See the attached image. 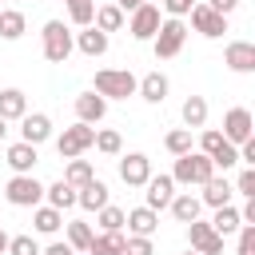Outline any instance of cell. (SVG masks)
<instances>
[{
  "instance_id": "cell-4",
  "label": "cell",
  "mask_w": 255,
  "mask_h": 255,
  "mask_svg": "<svg viewBox=\"0 0 255 255\" xmlns=\"http://www.w3.org/2000/svg\"><path fill=\"white\" fill-rule=\"evenodd\" d=\"M4 199H8L12 207H40L44 183H40L36 175H12V179L4 183Z\"/></svg>"
},
{
  "instance_id": "cell-43",
  "label": "cell",
  "mask_w": 255,
  "mask_h": 255,
  "mask_svg": "<svg viewBox=\"0 0 255 255\" xmlns=\"http://www.w3.org/2000/svg\"><path fill=\"white\" fill-rule=\"evenodd\" d=\"M195 8V0H163V12L171 16V20H179V16H187Z\"/></svg>"
},
{
  "instance_id": "cell-51",
  "label": "cell",
  "mask_w": 255,
  "mask_h": 255,
  "mask_svg": "<svg viewBox=\"0 0 255 255\" xmlns=\"http://www.w3.org/2000/svg\"><path fill=\"white\" fill-rule=\"evenodd\" d=\"M0 8H4V4H0Z\"/></svg>"
},
{
  "instance_id": "cell-25",
  "label": "cell",
  "mask_w": 255,
  "mask_h": 255,
  "mask_svg": "<svg viewBox=\"0 0 255 255\" xmlns=\"http://www.w3.org/2000/svg\"><path fill=\"white\" fill-rule=\"evenodd\" d=\"M171 215L179 219V223H191V219H199V211H203V203H199V195H191V191H183V195H175L171 203Z\"/></svg>"
},
{
  "instance_id": "cell-2",
  "label": "cell",
  "mask_w": 255,
  "mask_h": 255,
  "mask_svg": "<svg viewBox=\"0 0 255 255\" xmlns=\"http://www.w3.org/2000/svg\"><path fill=\"white\" fill-rule=\"evenodd\" d=\"M135 76L128 72V68H100L96 72V96H104V100H128V96H135Z\"/></svg>"
},
{
  "instance_id": "cell-11",
  "label": "cell",
  "mask_w": 255,
  "mask_h": 255,
  "mask_svg": "<svg viewBox=\"0 0 255 255\" xmlns=\"http://www.w3.org/2000/svg\"><path fill=\"white\" fill-rule=\"evenodd\" d=\"M187 239H191V251H199V255H219L223 251V235H215L211 223H203V219L187 223Z\"/></svg>"
},
{
  "instance_id": "cell-19",
  "label": "cell",
  "mask_w": 255,
  "mask_h": 255,
  "mask_svg": "<svg viewBox=\"0 0 255 255\" xmlns=\"http://www.w3.org/2000/svg\"><path fill=\"white\" fill-rule=\"evenodd\" d=\"M108 183L104 179H92V183H84L80 191H76V203L84 207V211H100V207H108Z\"/></svg>"
},
{
  "instance_id": "cell-21",
  "label": "cell",
  "mask_w": 255,
  "mask_h": 255,
  "mask_svg": "<svg viewBox=\"0 0 255 255\" xmlns=\"http://www.w3.org/2000/svg\"><path fill=\"white\" fill-rule=\"evenodd\" d=\"M20 116H28V96L20 88H4L0 92V120L8 124V120H20Z\"/></svg>"
},
{
  "instance_id": "cell-44",
  "label": "cell",
  "mask_w": 255,
  "mask_h": 255,
  "mask_svg": "<svg viewBox=\"0 0 255 255\" xmlns=\"http://www.w3.org/2000/svg\"><path fill=\"white\" fill-rule=\"evenodd\" d=\"M239 163H247V167H255V135H251L247 143H239Z\"/></svg>"
},
{
  "instance_id": "cell-48",
  "label": "cell",
  "mask_w": 255,
  "mask_h": 255,
  "mask_svg": "<svg viewBox=\"0 0 255 255\" xmlns=\"http://www.w3.org/2000/svg\"><path fill=\"white\" fill-rule=\"evenodd\" d=\"M4 251H8V231L0 227V255H4Z\"/></svg>"
},
{
  "instance_id": "cell-31",
  "label": "cell",
  "mask_w": 255,
  "mask_h": 255,
  "mask_svg": "<svg viewBox=\"0 0 255 255\" xmlns=\"http://www.w3.org/2000/svg\"><path fill=\"white\" fill-rule=\"evenodd\" d=\"M203 124H207V100L187 96L183 100V128H203Z\"/></svg>"
},
{
  "instance_id": "cell-39",
  "label": "cell",
  "mask_w": 255,
  "mask_h": 255,
  "mask_svg": "<svg viewBox=\"0 0 255 255\" xmlns=\"http://www.w3.org/2000/svg\"><path fill=\"white\" fill-rule=\"evenodd\" d=\"M124 255H155V247H151V239H143V235H128Z\"/></svg>"
},
{
  "instance_id": "cell-33",
  "label": "cell",
  "mask_w": 255,
  "mask_h": 255,
  "mask_svg": "<svg viewBox=\"0 0 255 255\" xmlns=\"http://www.w3.org/2000/svg\"><path fill=\"white\" fill-rule=\"evenodd\" d=\"M163 147H167L171 155H187V151H191V128H171V131L163 135Z\"/></svg>"
},
{
  "instance_id": "cell-7",
  "label": "cell",
  "mask_w": 255,
  "mask_h": 255,
  "mask_svg": "<svg viewBox=\"0 0 255 255\" xmlns=\"http://www.w3.org/2000/svg\"><path fill=\"white\" fill-rule=\"evenodd\" d=\"M159 8L155 4H139L135 12H131V20H128V32H131V40H155V32H159Z\"/></svg>"
},
{
  "instance_id": "cell-15",
  "label": "cell",
  "mask_w": 255,
  "mask_h": 255,
  "mask_svg": "<svg viewBox=\"0 0 255 255\" xmlns=\"http://www.w3.org/2000/svg\"><path fill=\"white\" fill-rule=\"evenodd\" d=\"M108 116V100L96 96V92H80L76 96V120L80 124H100Z\"/></svg>"
},
{
  "instance_id": "cell-23",
  "label": "cell",
  "mask_w": 255,
  "mask_h": 255,
  "mask_svg": "<svg viewBox=\"0 0 255 255\" xmlns=\"http://www.w3.org/2000/svg\"><path fill=\"white\" fill-rule=\"evenodd\" d=\"M72 40H76V48H80L84 56H92V60L108 52V36H104L100 28H84V32H76Z\"/></svg>"
},
{
  "instance_id": "cell-37",
  "label": "cell",
  "mask_w": 255,
  "mask_h": 255,
  "mask_svg": "<svg viewBox=\"0 0 255 255\" xmlns=\"http://www.w3.org/2000/svg\"><path fill=\"white\" fill-rule=\"evenodd\" d=\"M96 215H100V231H124V211H120V207L108 203V207H100Z\"/></svg>"
},
{
  "instance_id": "cell-36",
  "label": "cell",
  "mask_w": 255,
  "mask_h": 255,
  "mask_svg": "<svg viewBox=\"0 0 255 255\" xmlns=\"http://www.w3.org/2000/svg\"><path fill=\"white\" fill-rule=\"evenodd\" d=\"M96 151H104V155H120L124 151V139H120V131H112V128H96V143H92Z\"/></svg>"
},
{
  "instance_id": "cell-13",
  "label": "cell",
  "mask_w": 255,
  "mask_h": 255,
  "mask_svg": "<svg viewBox=\"0 0 255 255\" xmlns=\"http://www.w3.org/2000/svg\"><path fill=\"white\" fill-rule=\"evenodd\" d=\"M20 139L32 143V147H40L44 139H52V120H48L44 112H28V116H20Z\"/></svg>"
},
{
  "instance_id": "cell-41",
  "label": "cell",
  "mask_w": 255,
  "mask_h": 255,
  "mask_svg": "<svg viewBox=\"0 0 255 255\" xmlns=\"http://www.w3.org/2000/svg\"><path fill=\"white\" fill-rule=\"evenodd\" d=\"M219 143H223V131H215V128H207V131L199 135V151H203V155H211Z\"/></svg>"
},
{
  "instance_id": "cell-5",
  "label": "cell",
  "mask_w": 255,
  "mask_h": 255,
  "mask_svg": "<svg viewBox=\"0 0 255 255\" xmlns=\"http://www.w3.org/2000/svg\"><path fill=\"white\" fill-rule=\"evenodd\" d=\"M92 143H96V128L76 120V124H72V128H64V135L56 139V151H60L64 159H80V155H84Z\"/></svg>"
},
{
  "instance_id": "cell-22",
  "label": "cell",
  "mask_w": 255,
  "mask_h": 255,
  "mask_svg": "<svg viewBox=\"0 0 255 255\" xmlns=\"http://www.w3.org/2000/svg\"><path fill=\"white\" fill-rule=\"evenodd\" d=\"M124 243H128L124 231H100V235H92L88 255H124Z\"/></svg>"
},
{
  "instance_id": "cell-16",
  "label": "cell",
  "mask_w": 255,
  "mask_h": 255,
  "mask_svg": "<svg viewBox=\"0 0 255 255\" xmlns=\"http://www.w3.org/2000/svg\"><path fill=\"white\" fill-rule=\"evenodd\" d=\"M124 223H128V231H131V235L151 239V235H155V227H159V211H151V207H131V211H124Z\"/></svg>"
},
{
  "instance_id": "cell-27",
  "label": "cell",
  "mask_w": 255,
  "mask_h": 255,
  "mask_svg": "<svg viewBox=\"0 0 255 255\" xmlns=\"http://www.w3.org/2000/svg\"><path fill=\"white\" fill-rule=\"evenodd\" d=\"M92 28H100L104 36H108V32H120V28H124V12H120L116 4H100L96 16H92Z\"/></svg>"
},
{
  "instance_id": "cell-6",
  "label": "cell",
  "mask_w": 255,
  "mask_h": 255,
  "mask_svg": "<svg viewBox=\"0 0 255 255\" xmlns=\"http://www.w3.org/2000/svg\"><path fill=\"white\" fill-rule=\"evenodd\" d=\"M183 40H187L183 20H163V24H159V32H155V40H151L155 60H171V56H179V52H183Z\"/></svg>"
},
{
  "instance_id": "cell-28",
  "label": "cell",
  "mask_w": 255,
  "mask_h": 255,
  "mask_svg": "<svg viewBox=\"0 0 255 255\" xmlns=\"http://www.w3.org/2000/svg\"><path fill=\"white\" fill-rule=\"evenodd\" d=\"M239 227H243V223H239V207H231V203H227V207H215V219H211V231H215V235L227 239V235H235Z\"/></svg>"
},
{
  "instance_id": "cell-42",
  "label": "cell",
  "mask_w": 255,
  "mask_h": 255,
  "mask_svg": "<svg viewBox=\"0 0 255 255\" xmlns=\"http://www.w3.org/2000/svg\"><path fill=\"white\" fill-rule=\"evenodd\" d=\"M235 191H239V195H247V199H255V167H247V171L235 179Z\"/></svg>"
},
{
  "instance_id": "cell-32",
  "label": "cell",
  "mask_w": 255,
  "mask_h": 255,
  "mask_svg": "<svg viewBox=\"0 0 255 255\" xmlns=\"http://www.w3.org/2000/svg\"><path fill=\"white\" fill-rule=\"evenodd\" d=\"M64 227H68V239H64V243H68L72 251H88V243H92V235H96V231H92V223L72 219V223H64Z\"/></svg>"
},
{
  "instance_id": "cell-9",
  "label": "cell",
  "mask_w": 255,
  "mask_h": 255,
  "mask_svg": "<svg viewBox=\"0 0 255 255\" xmlns=\"http://www.w3.org/2000/svg\"><path fill=\"white\" fill-rule=\"evenodd\" d=\"M120 179H124L128 187H143V183L151 179V159H147L143 151H128V155H120Z\"/></svg>"
},
{
  "instance_id": "cell-12",
  "label": "cell",
  "mask_w": 255,
  "mask_h": 255,
  "mask_svg": "<svg viewBox=\"0 0 255 255\" xmlns=\"http://www.w3.org/2000/svg\"><path fill=\"white\" fill-rule=\"evenodd\" d=\"M223 64H227L231 72H239V76L255 72V44H247V40H231V44L223 48Z\"/></svg>"
},
{
  "instance_id": "cell-10",
  "label": "cell",
  "mask_w": 255,
  "mask_h": 255,
  "mask_svg": "<svg viewBox=\"0 0 255 255\" xmlns=\"http://www.w3.org/2000/svg\"><path fill=\"white\" fill-rule=\"evenodd\" d=\"M191 28L199 32V36H207V40H219L223 32H227V16H219V12H211L207 4H195L191 12Z\"/></svg>"
},
{
  "instance_id": "cell-49",
  "label": "cell",
  "mask_w": 255,
  "mask_h": 255,
  "mask_svg": "<svg viewBox=\"0 0 255 255\" xmlns=\"http://www.w3.org/2000/svg\"><path fill=\"white\" fill-rule=\"evenodd\" d=\"M4 135H8V124H4V120H0V139H4Z\"/></svg>"
},
{
  "instance_id": "cell-40",
  "label": "cell",
  "mask_w": 255,
  "mask_h": 255,
  "mask_svg": "<svg viewBox=\"0 0 255 255\" xmlns=\"http://www.w3.org/2000/svg\"><path fill=\"white\" fill-rule=\"evenodd\" d=\"M235 255H255V227H251V223L239 227V251H235Z\"/></svg>"
},
{
  "instance_id": "cell-45",
  "label": "cell",
  "mask_w": 255,
  "mask_h": 255,
  "mask_svg": "<svg viewBox=\"0 0 255 255\" xmlns=\"http://www.w3.org/2000/svg\"><path fill=\"white\" fill-rule=\"evenodd\" d=\"M207 8H211V12H219V16H231V12L239 8V0H207Z\"/></svg>"
},
{
  "instance_id": "cell-18",
  "label": "cell",
  "mask_w": 255,
  "mask_h": 255,
  "mask_svg": "<svg viewBox=\"0 0 255 255\" xmlns=\"http://www.w3.org/2000/svg\"><path fill=\"white\" fill-rule=\"evenodd\" d=\"M167 88H171V84H167L163 72H147V76L135 84V96H143L147 104H163V100H167Z\"/></svg>"
},
{
  "instance_id": "cell-1",
  "label": "cell",
  "mask_w": 255,
  "mask_h": 255,
  "mask_svg": "<svg viewBox=\"0 0 255 255\" xmlns=\"http://www.w3.org/2000/svg\"><path fill=\"white\" fill-rule=\"evenodd\" d=\"M211 175H215V167H211V159H207L203 151L175 155V167H171V179H175V187H179V183H183V187H203Z\"/></svg>"
},
{
  "instance_id": "cell-47",
  "label": "cell",
  "mask_w": 255,
  "mask_h": 255,
  "mask_svg": "<svg viewBox=\"0 0 255 255\" xmlns=\"http://www.w3.org/2000/svg\"><path fill=\"white\" fill-rule=\"evenodd\" d=\"M139 4H143V0H116V8H120V12H124V16H128V12H135V8H139Z\"/></svg>"
},
{
  "instance_id": "cell-24",
  "label": "cell",
  "mask_w": 255,
  "mask_h": 255,
  "mask_svg": "<svg viewBox=\"0 0 255 255\" xmlns=\"http://www.w3.org/2000/svg\"><path fill=\"white\" fill-rule=\"evenodd\" d=\"M32 223H36V231H40V235H56V231L64 227V211H56V207L40 203V207H32Z\"/></svg>"
},
{
  "instance_id": "cell-3",
  "label": "cell",
  "mask_w": 255,
  "mask_h": 255,
  "mask_svg": "<svg viewBox=\"0 0 255 255\" xmlns=\"http://www.w3.org/2000/svg\"><path fill=\"white\" fill-rule=\"evenodd\" d=\"M40 40H44V60H52V64H68L76 40H72V32L64 28V20H48L44 32H40Z\"/></svg>"
},
{
  "instance_id": "cell-17",
  "label": "cell",
  "mask_w": 255,
  "mask_h": 255,
  "mask_svg": "<svg viewBox=\"0 0 255 255\" xmlns=\"http://www.w3.org/2000/svg\"><path fill=\"white\" fill-rule=\"evenodd\" d=\"M36 147L32 143H24V139H16L12 147H8V155H4V163L16 171V175H32V167H36Z\"/></svg>"
},
{
  "instance_id": "cell-20",
  "label": "cell",
  "mask_w": 255,
  "mask_h": 255,
  "mask_svg": "<svg viewBox=\"0 0 255 255\" xmlns=\"http://www.w3.org/2000/svg\"><path fill=\"white\" fill-rule=\"evenodd\" d=\"M231 195H235V187H231L223 175H211V179L203 183L199 203H207V207H227V203H231Z\"/></svg>"
},
{
  "instance_id": "cell-34",
  "label": "cell",
  "mask_w": 255,
  "mask_h": 255,
  "mask_svg": "<svg viewBox=\"0 0 255 255\" xmlns=\"http://www.w3.org/2000/svg\"><path fill=\"white\" fill-rule=\"evenodd\" d=\"M207 159H211V167H219V171H231V167L239 163V147L223 139V143H219V147H215V151H211Z\"/></svg>"
},
{
  "instance_id": "cell-8",
  "label": "cell",
  "mask_w": 255,
  "mask_h": 255,
  "mask_svg": "<svg viewBox=\"0 0 255 255\" xmlns=\"http://www.w3.org/2000/svg\"><path fill=\"white\" fill-rule=\"evenodd\" d=\"M251 131H255V120H251V112L247 108H231L227 116H223V139L227 143H247L251 139Z\"/></svg>"
},
{
  "instance_id": "cell-35",
  "label": "cell",
  "mask_w": 255,
  "mask_h": 255,
  "mask_svg": "<svg viewBox=\"0 0 255 255\" xmlns=\"http://www.w3.org/2000/svg\"><path fill=\"white\" fill-rule=\"evenodd\" d=\"M68 16L76 28H92V16H96V0H68Z\"/></svg>"
},
{
  "instance_id": "cell-14",
  "label": "cell",
  "mask_w": 255,
  "mask_h": 255,
  "mask_svg": "<svg viewBox=\"0 0 255 255\" xmlns=\"http://www.w3.org/2000/svg\"><path fill=\"white\" fill-rule=\"evenodd\" d=\"M143 187H147V191H143V195H147L143 207H151V211H163V207L175 199V179H171V175H151Z\"/></svg>"
},
{
  "instance_id": "cell-38",
  "label": "cell",
  "mask_w": 255,
  "mask_h": 255,
  "mask_svg": "<svg viewBox=\"0 0 255 255\" xmlns=\"http://www.w3.org/2000/svg\"><path fill=\"white\" fill-rule=\"evenodd\" d=\"M8 255H40V243L32 235H8Z\"/></svg>"
},
{
  "instance_id": "cell-26",
  "label": "cell",
  "mask_w": 255,
  "mask_h": 255,
  "mask_svg": "<svg viewBox=\"0 0 255 255\" xmlns=\"http://www.w3.org/2000/svg\"><path fill=\"white\" fill-rule=\"evenodd\" d=\"M24 32H28L24 12H16V8H0V40H20Z\"/></svg>"
},
{
  "instance_id": "cell-50",
  "label": "cell",
  "mask_w": 255,
  "mask_h": 255,
  "mask_svg": "<svg viewBox=\"0 0 255 255\" xmlns=\"http://www.w3.org/2000/svg\"><path fill=\"white\" fill-rule=\"evenodd\" d=\"M183 255H199V251H183Z\"/></svg>"
},
{
  "instance_id": "cell-29",
  "label": "cell",
  "mask_w": 255,
  "mask_h": 255,
  "mask_svg": "<svg viewBox=\"0 0 255 255\" xmlns=\"http://www.w3.org/2000/svg\"><path fill=\"white\" fill-rule=\"evenodd\" d=\"M92 179H96V171H92V163H88V159H68V167H64V183H68V187H76V191H80V187H84V183H92Z\"/></svg>"
},
{
  "instance_id": "cell-30",
  "label": "cell",
  "mask_w": 255,
  "mask_h": 255,
  "mask_svg": "<svg viewBox=\"0 0 255 255\" xmlns=\"http://www.w3.org/2000/svg\"><path fill=\"white\" fill-rule=\"evenodd\" d=\"M44 195H48V207H56V211L76 207V187H68L64 179H56L52 187H44Z\"/></svg>"
},
{
  "instance_id": "cell-52",
  "label": "cell",
  "mask_w": 255,
  "mask_h": 255,
  "mask_svg": "<svg viewBox=\"0 0 255 255\" xmlns=\"http://www.w3.org/2000/svg\"><path fill=\"white\" fill-rule=\"evenodd\" d=\"M0 4H4V0H0Z\"/></svg>"
},
{
  "instance_id": "cell-46",
  "label": "cell",
  "mask_w": 255,
  "mask_h": 255,
  "mask_svg": "<svg viewBox=\"0 0 255 255\" xmlns=\"http://www.w3.org/2000/svg\"><path fill=\"white\" fill-rule=\"evenodd\" d=\"M40 255H76V251H72L68 243H48V247H44Z\"/></svg>"
}]
</instances>
